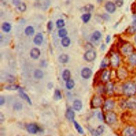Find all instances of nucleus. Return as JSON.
Masks as SVG:
<instances>
[{
    "mask_svg": "<svg viewBox=\"0 0 136 136\" xmlns=\"http://www.w3.org/2000/svg\"><path fill=\"white\" fill-rule=\"evenodd\" d=\"M123 92L126 95L131 96L136 93V85L135 83L128 82L123 86Z\"/></svg>",
    "mask_w": 136,
    "mask_h": 136,
    "instance_id": "nucleus-1",
    "label": "nucleus"
},
{
    "mask_svg": "<svg viewBox=\"0 0 136 136\" xmlns=\"http://www.w3.org/2000/svg\"><path fill=\"white\" fill-rule=\"evenodd\" d=\"M39 127L36 124L31 123L27 126V130L29 133L35 134L39 131Z\"/></svg>",
    "mask_w": 136,
    "mask_h": 136,
    "instance_id": "nucleus-7",
    "label": "nucleus"
},
{
    "mask_svg": "<svg viewBox=\"0 0 136 136\" xmlns=\"http://www.w3.org/2000/svg\"><path fill=\"white\" fill-rule=\"evenodd\" d=\"M70 71L68 69H66L63 71L62 74V78L65 81H68L70 78Z\"/></svg>",
    "mask_w": 136,
    "mask_h": 136,
    "instance_id": "nucleus-20",
    "label": "nucleus"
},
{
    "mask_svg": "<svg viewBox=\"0 0 136 136\" xmlns=\"http://www.w3.org/2000/svg\"><path fill=\"white\" fill-rule=\"evenodd\" d=\"M40 54V52L38 49L37 48H33L31 51V56L33 59H37L39 57Z\"/></svg>",
    "mask_w": 136,
    "mask_h": 136,
    "instance_id": "nucleus-15",
    "label": "nucleus"
},
{
    "mask_svg": "<svg viewBox=\"0 0 136 136\" xmlns=\"http://www.w3.org/2000/svg\"><path fill=\"white\" fill-rule=\"evenodd\" d=\"M12 2H13V4L16 5V6H18L21 3L20 0H12Z\"/></svg>",
    "mask_w": 136,
    "mask_h": 136,
    "instance_id": "nucleus-41",
    "label": "nucleus"
},
{
    "mask_svg": "<svg viewBox=\"0 0 136 136\" xmlns=\"http://www.w3.org/2000/svg\"><path fill=\"white\" fill-rule=\"evenodd\" d=\"M115 3L118 7H121L123 4V0H116Z\"/></svg>",
    "mask_w": 136,
    "mask_h": 136,
    "instance_id": "nucleus-40",
    "label": "nucleus"
},
{
    "mask_svg": "<svg viewBox=\"0 0 136 136\" xmlns=\"http://www.w3.org/2000/svg\"><path fill=\"white\" fill-rule=\"evenodd\" d=\"M74 86V82L73 80H71V79H70V80L67 81L66 83V87L68 89L71 90L73 88V87Z\"/></svg>",
    "mask_w": 136,
    "mask_h": 136,
    "instance_id": "nucleus-27",
    "label": "nucleus"
},
{
    "mask_svg": "<svg viewBox=\"0 0 136 136\" xmlns=\"http://www.w3.org/2000/svg\"><path fill=\"white\" fill-rule=\"evenodd\" d=\"M119 76L121 78H124V77H126L127 73L126 71L125 70H123L122 69H120L119 70Z\"/></svg>",
    "mask_w": 136,
    "mask_h": 136,
    "instance_id": "nucleus-39",
    "label": "nucleus"
},
{
    "mask_svg": "<svg viewBox=\"0 0 136 136\" xmlns=\"http://www.w3.org/2000/svg\"><path fill=\"white\" fill-rule=\"evenodd\" d=\"M111 40V37L109 36H107L106 38V42L107 43H109V41H110Z\"/></svg>",
    "mask_w": 136,
    "mask_h": 136,
    "instance_id": "nucleus-45",
    "label": "nucleus"
},
{
    "mask_svg": "<svg viewBox=\"0 0 136 136\" xmlns=\"http://www.w3.org/2000/svg\"><path fill=\"white\" fill-rule=\"evenodd\" d=\"M134 40H135V42H136V35H135V38H134Z\"/></svg>",
    "mask_w": 136,
    "mask_h": 136,
    "instance_id": "nucleus-47",
    "label": "nucleus"
},
{
    "mask_svg": "<svg viewBox=\"0 0 136 136\" xmlns=\"http://www.w3.org/2000/svg\"><path fill=\"white\" fill-rule=\"evenodd\" d=\"M52 27H53V25H52V22H49L48 23V24H47V28L48 29L50 30H51L52 29Z\"/></svg>",
    "mask_w": 136,
    "mask_h": 136,
    "instance_id": "nucleus-44",
    "label": "nucleus"
},
{
    "mask_svg": "<svg viewBox=\"0 0 136 136\" xmlns=\"http://www.w3.org/2000/svg\"><path fill=\"white\" fill-rule=\"evenodd\" d=\"M43 40V35H41V33H38L35 36V38H34V41L35 44L37 45H39L42 43Z\"/></svg>",
    "mask_w": 136,
    "mask_h": 136,
    "instance_id": "nucleus-17",
    "label": "nucleus"
},
{
    "mask_svg": "<svg viewBox=\"0 0 136 136\" xmlns=\"http://www.w3.org/2000/svg\"><path fill=\"white\" fill-rule=\"evenodd\" d=\"M105 9L109 13H113L116 10V6L114 3L112 2H108L105 4Z\"/></svg>",
    "mask_w": 136,
    "mask_h": 136,
    "instance_id": "nucleus-9",
    "label": "nucleus"
},
{
    "mask_svg": "<svg viewBox=\"0 0 136 136\" xmlns=\"http://www.w3.org/2000/svg\"><path fill=\"white\" fill-rule=\"evenodd\" d=\"M59 60L60 63H66L68 62V60H69V57H68V56L67 55L63 54L59 57Z\"/></svg>",
    "mask_w": 136,
    "mask_h": 136,
    "instance_id": "nucleus-24",
    "label": "nucleus"
},
{
    "mask_svg": "<svg viewBox=\"0 0 136 136\" xmlns=\"http://www.w3.org/2000/svg\"><path fill=\"white\" fill-rule=\"evenodd\" d=\"M19 93H20V96L22 98H23L24 100L27 101V102L29 104H32L31 100L30 99V98L29 97V96L27 95V94H26L25 93H24L23 91H20Z\"/></svg>",
    "mask_w": 136,
    "mask_h": 136,
    "instance_id": "nucleus-21",
    "label": "nucleus"
},
{
    "mask_svg": "<svg viewBox=\"0 0 136 136\" xmlns=\"http://www.w3.org/2000/svg\"><path fill=\"white\" fill-rule=\"evenodd\" d=\"M18 9L21 12H24L26 10V5L24 3H20V4L18 6H17Z\"/></svg>",
    "mask_w": 136,
    "mask_h": 136,
    "instance_id": "nucleus-38",
    "label": "nucleus"
},
{
    "mask_svg": "<svg viewBox=\"0 0 136 136\" xmlns=\"http://www.w3.org/2000/svg\"><path fill=\"white\" fill-rule=\"evenodd\" d=\"M114 86L112 83H108L106 85V91L108 94H112L113 92Z\"/></svg>",
    "mask_w": 136,
    "mask_h": 136,
    "instance_id": "nucleus-19",
    "label": "nucleus"
},
{
    "mask_svg": "<svg viewBox=\"0 0 136 136\" xmlns=\"http://www.w3.org/2000/svg\"><path fill=\"white\" fill-rule=\"evenodd\" d=\"M34 76L37 79H40L43 77V71L39 70V69H37L35 70V73H34Z\"/></svg>",
    "mask_w": 136,
    "mask_h": 136,
    "instance_id": "nucleus-28",
    "label": "nucleus"
},
{
    "mask_svg": "<svg viewBox=\"0 0 136 136\" xmlns=\"http://www.w3.org/2000/svg\"><path fill=\"white\" fill-rule=\"evenodd\" d=\"M74 112L71 109H68L66 113V117L67 119L71 122L74 121Z\"/></svg>",
    "mask_w": 136,
    "mask_h": 136,
    "instance_id": "nucleus-14",
    "label": "nucleus"
},
{
    "mask_svg": "<svg viewBox=\"0 0 136 136\" xmlns=\"http://www.w3.org/2000/svg\"><path fill=\"white\" fill-rule=\"evenodd\" d=\"M101 33L100 31H96L94 32L92 36L93 39L95 40H99L101 38Z\"/></svg>",
    "mask_w": 136,
    "mask_h": 136,
    "instance_id": "nucleus-32",
    "label": "nucleus"
},
{
    "mask_svg": "<svg viewBox=\"0 0 136 136\" xmlns=\"http://www.w3.org/2000/svg\"><path fill=\"white\" fill-rule=\"evenodd\" d=\"M65 25V21L62 19H60L56 22V25L58 28H62Z\"/></svg>",
    "mask_w": 136,
    "mask_h": 136,
    "instance_id": "nucleus-37",
    "label": "nucleus"
},
{
    "mask_svg": "<svg viewBox=\"0 0 136 136\" xmlns=\"http://www.w3.org/2000/svg\"><path fill=\"white\" fill-rule=\"evenodd\" d=\"M67 35V31L66 29H62L59 31V35L60 37L65 38Z\"/></svg>",
    "mask_w": 136,
    "mask_h": 136,
    "instance_id": "nucleus-36",
    "label": "nucleus"
},
{
    "mask_svg": "<svg viewBox=\"0 0 136 136\" xmlns=\"http://www.w3.org/2000/svg\"><path fill=\"white\" fill-rule=\"evenodd\" d=\"M114 105L115 103L114 101L111 100H108L107 101H106L105 102L104 108L106 111H110L111 110L113 109Z\"/></svg>",
    "mask_w": 136,
    "mask_h": 136,
    "instance_id": "nucleus-11",
    "label": "nucleus"
},
{
    "mask_svg": "<svg viewBox=\"0 0 136 136\" xmlns=\"http://www.w3.org/2000/svg\"><path fill=\"white\" fill-rule=\"evenodd\" d=\"M133 46L130 44H126L122 48V52L126 55H130L133 52Z\"/></svg>",
    "mask_w": 136,
    "mask_h": 136,
    "instance_id": "nucleus-4",
    "label": "nucleus"
},
{
    "mask_svg": "<svg viewBox=\"0 0 136 136\" xmlns=\"http://www.w3.org/2000/svg\"><path fill=\"white\" fill-rule=\"evenodd\" d=\"M111 77V72L109 70H105L104 71L103 74H102V78L103 81L107 82L109 80Z\"/></svg>",
    "mask_w": 136,
    "mask_h": 136,
    "instance_id": "nucleus-18",
    "label": "nucleus"
},
{
    "mask_svg": "<svg viewBox=\"0 0 136 136\" xmlns=\"http://www.w3.org/2000/svg\"><path fill=\"white\" fill-rule=\"evenodd\" d=\"M19 88V86L15 85V84H11V85H9L6 86L5 89L6 90H10V91H13V90H18Z\"/></svg>",
    "mask_w": 136,
    "mask_h": 136,
    "instance_id": "nucleus-30",
    "label": "nucleus"
},
{
    "mask_svg": "<svg viewBox=\"0 0 136 136\" xmlns=\"http://www.w3.org/2000/svg\"><path fill=\"white\" fill-rule=\"evenodd\" d=\"M104 127L103 126H100L97 128V129L96 131V134L97 136H100L104 132Z\"/></svg>",
    "mask_w": 136,
    "mask_h": 136,
    "instance_id": "nucleus-35",
    "label": "nucleus"
},
{
    "mask_svg": "<svg viewBox=\"0 0 136 136\" xmlns=\"http://www.w3.org/2000/svg\"><path fill=\"white\" fill-rule=\"evenodd\" d=\"M102 100L99 96L95 95L91 101V106L93 108L96 109L100 107L102 104Z\"/></svg>",
    "mask_w": 136,
    "mask_h": 136,
    "instance_id": "nucleus-3",
    "label": "nucleus"
},
{
    "mask_svg": "<svg viewBox=\"0 0 136 136\" xmlns=\"http://www.w3.org/2000/svg\"><path fill=\"white\" fill-rule=\"evenodd\" d=\"M92 75V70L88 68H85L81 71V76L85 79H88Z\"/></svg>",
    "mask_w": 136,
    "mask_h": 136,
    "instance_id": "nucleus-10",
    "label": "nucleus"
},
{
    "mask_svg": "<svg viewBox=\"0 0 136 136\" xmlns=\"http://www.w3.org/2000/svg\"><path fill=\"white\" fill-rule=\"evenodd\" d=\"M110 62V61L108 60L107 58H105L101 63V67L102 68H105L106 67H107L109 63Z\"/></svg>",
    "mask_w": 136,
    "mask_h": 136,
    "instance_id": "nucleus-33",
    "label": "nucleus"
},
{
    "mask_svg": "<svg viewBox=\"0 0 136 136\" xmlns=\"http://www.w3.org/2000/svg\"><path fill=\"white\" fill-rule=\"evenodd\" d=\"M82 104L81 101L79 100H76L73 102V108L75 111H80L82 109Z\"/></svg>",
    "mask_w": 136,
    "mask_h": 136,
    "instance_id": "nucleus-16",
    "label": "nucleus"
},
{
    "mask_svg": "<svg viewBox=\"0 0 136 136\" xmlns=\"http://www.w3.org/2000/svg\"><path fill=\"white\" fill-rule=\"evenodd\" d=\"M102 1H103V0H98V1L100 2H101Z\"/></svg>",
    "mask_w": 136,
    "mask_h": 136,
    "instance_id": "nucleus-48",
    "label": "nucleus"
},
{
    "mask_svg": "<svg viewBox=\"0 0 136 136\" xmlns=\"http://www.w3.org/2000/svg\"><path fill=\"white\" fill-rule=\"evenodd\" d=\"M130 63L133 65H136V54H132L129 58Z\"/></svg>",
    "mask_w": 136,
    "mask_h": 136,
    "instance_id": "nucleus-26",
    "label": "nucleus"
},
{
    "mask_svg": "<svg viewBox=\"0 0 136 136\" xmlns=\"http://www.w3.org/2000/svg\"><path fill=\"white\" fill-rule=\"evenodd\" d=\"M90 17H91V15H90V13H86V14H85L83 15L81 18H82V20H83V21L85 22V23H86V22L89 21V20L90 19Z\"/></svg>",
    "mask_w": 136,
    "mask_h": 136,
    "instance_id": "nucleus-31",
    "label": "nucleus"
},
{
    "mask_svg": "<svg viewBox=\"0 0 136 136\" xmlns=\"http://www.w3.org/2000/svg\"><path fill=\"white\" fill-rule=\"evenodd\" d=\"M73 123L75 129H76V130L78 131V133L80 134H84V130H83L82 128L80 126V124H79L77 121H74Z\"/></svg>",
    "mask_w": 136,
    "mask_h": 136,
    "instance_id": "nucleus-25",
    "label": "nucleus"
},
{
    "mask_svg": "<svg viewBox=\"0 0 136 136\" xmlns=\"http://www.w3.org/2000/svg\"><path fill=\"white\" fill-rule=\"evenodd\" d=\"M5 102V99L3 96H0V105H3Z\"/></svg>",
    "mask_w": 136,
    "mask_h": 136,
    "instance_id": "nucleus-42",
    "label": "nucleus"
},
{
    "mask_svg": "<svg viewBox=\"0 0 136 136\" xmlns=\"http://www.w3.org/2000/svg\"><path fill=\"white\" fill-rule=\"evenodd\" d=\"M129 31L131 34L136 32V15H134L133 17V22L129 29Z\"/></svg>",
    "mask_w": 136,
    "mask_h": 136,
    "instance_id": "nucleus-13",
    "label": "nucleus"
},
{
    "mask_svg": "<svg viewBox=\"0 0 136 136\" xmlns=\"http://www.w3.org/2000/svg\"><path fill=\"white\" fill-rule=\"evenodd\" d=\"M124 136H136V130L133 127H128L124 131Z\"/></svg>",
    "mask_w": 136,
    "mask_h": 136,
    "instance_id": "nucleus-8",
    "label": "nucleus"
},
{
    "mask_svg": "<svg viewBox=\"0 0 136 136\" xmlns=\"http://www.w3.org/2000/svg\"><path fill=\"white\" fill-rule=\"evenodd\" d=\"M2 29L4 32H8L10 31L11 29V26L10 23H7V22H5L2 25Z\"/></svg>",
    "mask_w": 136,
    "mask_h": 136,
    "instance_id": "nucleus-23",
    "label": "nucleus"
},
{
    "mask_svg": "<svg viewBox=\"0 0 136 136\" xmlns=\"http://www.w3.org/2000/svg\"><path fill=\"white\" fill-rule=\"evenodd\" d=\"M70 44V40L68 37L63 38L62 40V44L64 47H68Z\"/></svg>",
    "mask_w": 136,
    "mask_h": 136,
    "instance_id": "nucleus-29",
    "label": "nucleus"
},
{
    "mask_svg": "<svg viewBox=\"0 0 136 136\" xmlns=\"http://www.w3.org/2000/svg\"><path fill=\"white\" fill-rule=\"evenodd\" d=\"M127 108L131 110L136 109V98H131L127 101Z\"/></svg>",
    "mask_w": 136,
    "mask_h": 136,
    "instance_id": "nucleus-12",
    "label": "nucleus"
},
{
    "mask_svg": "<svg viewBox=\"0 0 136 136\" xmlns=\"http://www.w3.org/2000/svg\"><path fill=\"white\" fill-rule=\"evenodd\" d=\"M4 120V116L2 114V113H0V122L2 123L3 121Z\"/></svg>",
    "mask_w": 136,
    "mask_h": 136,
    "instance_id": "nucleus-43",
    "label": "nucleus"
},
{
    "mask_svg": "<svg viewBox=\"0 0 136 136\" xmlns=\"http://www.w3.org/2000/svg\"><path fill=\"white\" fill-rule=\"evenodd\" d=\"M35 32V30L32 26H28L25 29V33L27 36H32Z\"/></svg>",
    "mask_w": 136,
    "mask_h": 136,
    "instance_id": "nucleus-22",
    "label": "nucleus"
},
{
    "mask_svg": "<svg viewBox=\"0 0 136 136\" xmlns=\"http://www.w3.org/2000/svg\"><path fill=\"white\" fill-rule=\"evenodd\" d=\"M96 54L94 50H88L87 51L84 56L85 59L88 62H92L96 58Z\"/></svg>",
    "mask_w": 136,
    "mask_h": 136,
    "instance_id": "nucleus-5",
    "label": "nucleus"
},
{
    "mask_svg": "<svg viewBox=\"0 0 136 136\" xmlns=\"http://www.w3.org/2000/svg\"><path fill=\"white\" fill-rule=\"evenodd\" d=\"M120 63V58L119 56L116 54L112 55L110 58V63L113 67H118Z\"/></svg>",
    "mask_w": 136,
    "mask_h": 136,
    "instance_id": "nucleus-6",
    "label": "nucleus"
},
{
    "mask_svg": "<svg viewBox=\"0 0 136 136\" xmlns=\"http://www.w3.org/2000/svg\"><path fill=\"white\" fill-rule=\"evenodd\" d=\"M99 118H100V120H102L103 119V115H102V113H99Z\"/></svg>",
    "mask_w": 136,
    "mask_h": 136,
    "instance_id": "nucleus-46",
    "label": "nucleus"
},
{
    "mask_svg": "<svg viewBox=\"0 0 136 136\" xmlns=\"http://www.w3.org/2000/svg\"><path fill=\"white\" fill-rule=\"evenodd\" d=\"M117 116L115 113L113 112H108L105 115V120L108 124H113L116 121Z\"/></svg>",
    "mask_w": 136,
    "mask_h": 136,
    "instance_id": "nucleus-2",
    "label": "nucleus"
},
{
    "mask_svg": "<svg viewBox=\"0 0 136 136\" xmlns=\"http://www.w3.org/2000/svg\"><path fill=\"white\" fill-rule=\"evenodd\" d=\"M54 97H55V99L57 100L61 99L62 95H61V92H60V91L59 90H55V93H54Z\"/></svg>",
    "mask_w": 136,
    "mask_h": 136,
    "instance_id": "nucleus-34",
    "label": "nucleus"
}]
</instances>
